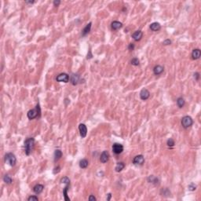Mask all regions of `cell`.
Masks as SVG:
<instances>
[{
    "instance_id": "6da1fadb",
    "label": "cell",
    "mask_w": 201,
    "mask_h": 201,
    "mask_svg": "<svg viewBox=\"0 0 201 201\" xmlns=\"http://www.w3.org/2000/svg\"><path fill=\"white\" fill-rule=\"evenodd\" d=\"M35 146V139L33 138H27L25 141V152L27 156H29Z\"/></svg>"
},
{
    "instance_id": "7a4b0ae2",
    "label": "cell",
    "mask_w": 201,
    "mask_h": 201,
    "mask_svg": "<svg viewBox=\"0 0 201 201\" xmlns=\"http://www.w3.org/2000/svg\"><path fill=\"white\" fill-rule=\"evenodd\" d=\"M28 118L29 119H34L37 117H40V115H41V109H40V106L39 105H36V107L34 109H32V110H29L28 113Z\"/></svg>"
},
{
    "instance_id": "3957f363",
    "label": "cell",
    "mask_w": 201,
    "mask_h": 201,
    "mask_svg": "<svg viewBox=\"0 0 201 201\" xmlns=\"http://www.w3.org/2000/svg\"><path fill=\"white\" fill-rule=\"evenodd\" d=\"M5 162H6V163L9 164L10 166H11V167L15 166V164H16V163H17V159H16V157H15L14 154L11 153V152L7 153L5 156Z\"/></svg>"
},
{
    "instance_id": "277c9868",
    "label": "cell",
    "mask_w": 201,
    "mask_h": 201,
    "mask_svg": "<svg viewBox=\"0 0 201 201\" xmlns=\"http://www.w3.org/2000/svg\"><path fill=\"white\" fill-rule=\"evenodd\" d=\"M192 123H193L192 119L190 116H188V115L184 116L182 119H181V125H182V126L185 129L190 127L192 125Z\"/></svg>"
},
{
    "instance_id": "5b68a950",
    "label": "cell",
    "mask_w": 201,
    "mask_h": 201,
    "mask_svg": "<svg viewBox=\"0 0 201 201\" xmlns=\"http://www.w3.org/2000/svg\"><path fill=\"white\" fill-rule=\"evenodd\" d=\"M56 80L59 83H68L69 81V75L66 73H61L57 76Z\"/></svg>"
},
{
    "instance_id": "8992f818",
    "label": "cell",
    "mask_w": 201,
    "mask_h": 201,
    "mask_svg": "<svg viewBox=\"0 0 201 201\" xmlns=\"http://www.w3.org/2000/svg\"><path fill=\"white\" fill-rule=\"evenodd\" d=\"M113 151L115 154H120L123 151V146L121 144H119V143H115L113 145Z\"/></svg>"
},
{
    "instance_id": "52a82bcc",
    "label": "cell",
    "mask_w": 201,
    "mask_h": 201,
    "mask_svg": "<svg viewBox=\"0 0 201 201\" xmlns=\"http://www.w3.org/2000/svg\"><path fill=\"white\" fill-rule=\"evenodd\" d=\"M145 163V158L142 155L136 156L133 160V163L135 165H142Z\"/></svg>"
},
{
    "instance_id": "ba28073f",
    "label": "cell",
    "mask_w": 201,
    "mask_h": 201,
    "mask_svg": "<svg viewBox=\"0 0 201 201\" xmlns=\"http://www.w3.org/2000/svg\"><path fill=\"white\" fill-rule=\"evenodd\" d=\"M79 132H80V136L82 138H85L87 136V126L83 124V123H80L79 126Z\"/></svg>"
},
{
    "instance_id": "9c48e42d",
    "label": "cell",
    "mask_w": 201,
    "mask_h": 201,
    "mask_svg": "<svg viewBox=\"0 0 201 201\" xmlns=\"http://www.w3.org/2000/svg\"><path fill=\"white\" fill-rule=\"evenodd\" d=\"M109 153L107 152V151H104V152L101 153L100 157V161L102 163H105L109 161Z\"/></svg>"
},
{
    "instance_id": "30bf717a",
    "label": "cell",
    "mask_w": 201,
    "mask_h": 201,
    "mask_svg": "<svg viewBox=\"0 0 201 201\" xmlns=\"http://www.w3.org/2000/svg\"><path fill=\"white\" fill-rule=\"evenodd\" d=\"M149 97H150V93L147 89H143V90H141V91L140 92V98L141 100H145L148 99Z\"/></svg>"
},
{
    "instance_id": "8fae6325",
    "label": "cell",
    "mask_w": 201,
    "mask_h": 201,
    "mask_svg": "<svg viewBox=\"0 0 201 201\" xmlns=\"http://www.w3.org/2000/svg\"><path fill=\"white\" fill-rule=\"evenodd\" d=\"M142 36H143V32L141 31H136V32H134L132 35V38L135 41H140L141 39Z\"/></svg>"
},
{
    "instance_id": "7c38bea8",
    "label": "cell",
    "mask_w": 201,
    "mask_h": 201,
    "mask_svg": "<svg viewBox=\"0 0 201 201\" xmlns=\"http://www.w3.org/2000/svg\"><path fill=\"white\" fill-rule=\"evenodd\" d=\"M163 70L164 68L163 66H161V65H156V66H155L153 68V72L156 75H159L163 73Z\"/></svg>"
},
{
    "instance_id": "4fadbf2b",
    "label": "cell",
    "mask_w": 201,
    "mask_h": 201,
    "mask_svg": "<svg viewBox=\"0 0 201 201\" xmlns=\"http://www.w3.org/2000/svg\"><path fill=\"white\" fill-rule=\"evenodd\" d=\"M79 75L78 74H72L71 75V83L72 85H77L79 83Z\"/></svg>"
},
{
    "instance_id": "5bb4252c",
    "label": "cell",
    "mask_w": 201,
    "mask_h": 201,
    "mask_svg": "<svg viewBox=\"0 0 201 201\" xmlns=\"http://www.w3.org/2000/svg\"><path fill=\"white\" fill-rule=\"evenodd\" d=\"M43 188H44V186L42 185H40V184H38L36 185H35L34 188H33V192L36 193V194H40V193L43 191Z\"/></svg>"
},
{
    "instance_id": "9a60e30c",
    "label": "cell",
    "mask_w": 201,
    "mask_h": 201,
    "mask_svg": "<svg viewBox=\"0 0 201 201\" xmlns=\"http://www.w3.org/2000/svg\"><path fill=\"white\" fill-rule=\"evenodd\" d=\"M201 56V51H200V49H195V50H193V51L192 53V59H194V60H197V59H199L200 57Z\"/></svg>"
},
{
    "instance_id": "2e32d148",
    "label": "cell",
    "mask_w": 201,
    "mask_h": 201,
    "mask_svg": "<svg viewBox=\"0 0 201 201\" xmlns=\"http://www.w3.org/2000/svg\"><path fill=\"white\" fill-rule=\"evenodd\" d=\"M160 28H161V25L160 23L158 22H154L150 25V29L153 31V32H157V31L160 30Z\"/></svg>"
},
{
    "instance_id": "e0dca14e",
    "label": "cell",
    "mask_w": 201,
    "mask_h": 201,
    "mask_svg": "<svg viewBox=\"0 0 201 201\" xmlns=\"http://www.w3.org/2000/svg\"><path fill=\"white\" fill-rule=\"evenodd\" d=\"M111 25H112V28L113 30H119L123 27V24L119 21H113Z\"/></svg>"
},
{
    "instance_id": "ac0fdd59",
    "label": "cell",
    "mask_w": 201,
    "mask_h": 201,
    "mask_svg": "<svg viewBox=\"0 0 201 201\" xmlns=\"http://www.w3.org/2000/svg\"><path fill=\"white\" fill-rule=\"evenodd\" d=\"M91 25H92V23L90 22L88 25H87V26L85 27V28H83V32H82V35L83 36H85L86 35H87L89 32H90V29H91Z\"/></svg>"
},
{
    "instance_id": "d6986e66",
    "label": "cell",
    "mask_w": 201,
    "mask_h": 201,
    "mask_svg": "<svg viewBox=\"0 0 201 201\" xmlns=\"http://www.w3.org/2000/svg\"><path fill=\"white\" fill-rule=\"evenodd\" d=\"M148 181L149 183H152V184H154V185H157L159 183V179L157 178L156 177L153 176V175H150L149 177H148Z\"/></svg>"
},
{
    "instance_id": "ffe728a7",
    "label": "cell",
    "mask_w": 201,
    "mask_h": 201,
    "mask_svg": "<svg viewBox=\"0 0 201 201\" xmlns=\"http://www.w3.org/2000/svg\"><path fill=\"white\" fill-rule=\"evenodd\" d=\"M125 167V163H123V162H119V163H118L116 164V166H115V171L116 172H120L122 170H123Z\"/></svg>"
},
{
    "instance_id": "44dd1931",
    "label": "cell",
    "mask_w": 201,
    "mask_h": 201,
    "mask_svg": "<svg viewBox=\"0 0 201 201\" xmlns=\"http://www.w3.org/2000/svg\"><path fill=\"white\" fill-rule=\"evenodd\" d=\"M69 186H70V184H66V186H65V188H64V190H63V195L64 196V200H67V201L70 200L69 197L68 196V191L69 189Z\"/></svg>"
},
{
    "instance_id": "7402d4cb",
    "label": "cell",
    "mask_w": 201,
    "mask_h": 201,
    "mask_svg": "<svg viewBox=\"0 0 201 201\" xmlns=\"http://www.w3.org/2000/svg\"><path fill=\"white\" fill-rule=\"evenodd\" d=\"M62 157V152L59 149H57L54 152V161H57L59 160Z\"/></svg>"
},
{
    "instance_id": "603a6c76",
    "label": "cell",
    "mask_w": 201,
    "mask_h": 201,
    "mask_svg": "<svg viewBox=\"0 0 201 201\" xmlns=\"http://www.w3.org/2000/svg\"><path fill=\"white\" fill-rule=\"evenodd\" d=\"M88 160H86V159H83L82 160H80L79 162V167L82 168V169H85V168H87L88 167Z\"/></svg>"
},
{
    "instance_id": "cb8c5ba5",
    "label": "cell",
    "mask_w": 201,
    "mask_h": 201,
    "mask_svg": "<svg viewBox=\"0 0 201 201\" xmlns=\"http://www.w3.org/2000/svg\"><path fill=\"white\" fill-rule=\"evenodd\" d=\"M177 105L179 108H182L185 105V100L182 98H178L177 99Z\"/></svg>"
},
{
    "instance_id": "d4e9b609",
    "label": "cell",
    "mask_w": 201,
    "mask_h": 201,
    "mask_svg": "<svg viewBox=\"0 0 201 201\" xmlns=\"http://www.w3.org/2000/svg\"><path fill=\"white\" fill-rule=\"evenodd\" d=\"M3 181H4V182H5V183L10 185V184L12 183L13 179H12V177H11L10 175H5L4 177H3Z\"/></svg>"
},
{
    "instance_id": "484cf974",
    "label": "cell",
    "mask_w": 201,
    "mask_h": 201,
    "mask_svg": "<svg viewBox=\"0 0 201 201\" xmlns=\"http://www.w3.org/2000/svg\"><path fill=\"white\" fill-rule=\"evenodd\" d=\"M167 145L168 147H170V148H172V147L175 146V141H174L172 138H170V139H168V140H167Z\"/></svg>"
},
{
    "instance_id": "4316f807",
    "label": "cell",
    "mask_w": 201,
    "mask_h": 201,
    "mask_svg": "<svg viewBox=\"0 0 201 201\" xmlns=\"http://www.w3.org/2000/svg\"><path fill=\"white\" fill-rule=\"evenodd\" d=\"M61 183H63V184H70V180H69V178L68 177H62V178L61 179Z\"/></svg>"
},
{
    "instance_id": "83f0119b",
    "label": "cell",
    "mask_w": 201,
    "mask_h": 201,
    "mask_svg": "<svg viewBox=\"0 0 201 201\" xmlns=\"http://www.w3.org/2000/svg\"><path fill=\"white\" fill-rule=\"evenodd\" d=\"M131 64H132V65H134V66H138L140 64V61H139L138 58L135 57V58H133L131 60Z\"/></svg>"
},
{
    "instance_id": "f1b7e54d",
    "label": "cell",
    "mask_w": 201,
    "mask_h": 201,
    "mask_svg": "<svg viewBox=\"0 0 201 201\" xmlns=\"http://www.w3.org/2000/svg\"><path fill=\"white\" fill-rule=\"evenodd\" d=\"M162 192H163V195L162 196H167L169 195H171V192L168 190V188H163V190H162Z\"/></svg>"
},
{
    "instance_id": "f546056e",
    "label": "cell",
    "mask_w": 201,
    "mask_h": 201,
    "mask_svg": "<svg viewBox=\"0 0 201 201\" xmlns=\"http://www.w3.org/2000/svg\"><path fill=\"white\" fill-rule=\"evenodd\" d=\"M28 201H38V198L36 196H31L28 198Z\"/></svg>"
},
{
    "instance_id": "4dcf8cb0",
    "label": "cell",
    "mask_w": 201,
    "mask_h": 201,
    "mask_svg": "<svg viewBox=\"0 0 201 201\" xmlns=\"http://www.w3.org/2000/svg\"><path fill=\"white\" fill-rule=\"evenodd\" d=\"M196 186L193 183H191L190 185H188V189H189V190L194 191V190H196Z\"/></svg>"
},
{
    "instance_id": "1f68e13d",
    "label": "cell",
    "mask_w": 201,
    "mask_h": 201,
    "mask_svg": "<svg viewBox=\"0 0 201 201\" xmlns=\"http://www.w3.org/2000/svg\"><path fill=\"white\" fill-rule=\"evenodd\" d=\"M60 171H61V167L58 166V167H55L54 169H53V174H58Z\"/></svg>"
},
{
    "instance_id": "d6a6232c",
    "label": "cell",
    "mask_w": 201,
    "mask_h": 201,
    "mask_svg": "<svg viewBox=\"0 0 201 201\" xmlns=\"http://www.w3.org/2000/svg\"><path fill=\"white\" fill-rule=\"evenodd\" d=\"M60 4H61L60 0H54V1H53V5H54V6H58Z\"/></svg>"
},
{
    "instance_id": "836d02e7",
    "label": "cell",
    "mask_w": 201,
    "mask_h": 201,
    "mask_svg": "<svg viewBox=\"0 0 201 201\" xmlns=\"http://www.w3.org/2000/svg\"><path fill=\"white\" fill-rule=\"evenodd\" d=\"M171 41L170 39H166L163 41V45H171Z\"/></svg>"
},
{
    "instance_id": "e575fe53",
    "label": "cell",
    "mask_w": 201,
    "mask_h": 201,
    "mask_svg": "<svg viewBox=\"0 0 201 201\" xmlns=\"http://www.w3.org/2000/svg\"><path fill=\"white\" fill-rule=\"evenodd\" d=\"M134 43H130L128 46V50H134Z\"/></svg>"
},
{
    "instance_id": "d590c367",
    "label": "cell",
    "mask_w": 201,
    "mask_h": 201,
    "mask_svg": "<svg viewBox=\"0 0 201 201\" xmlns=\"http://www.w3.org/2000/svg\"><path fill=\"white\" fill-rule=\"evenodd\" d=\"M194 78H195V79L196 80H199V79H200V73H198V72H196V73H194Z\"/></svg>"
},
{
    "instance_id": "8d00e7d4",
    "label": "cell",
    "mask_w": 201,
    "mask_h": 201,
    "mask_svg": "<svg viewBox=\"0 0 201 201\" xmlns=\"http://www.w3.org/2000/svg\"><path fill=\"white\" fill-rule=\"evenodd\" d=\"M96 197L94 196H93V195H90V196H89V200H96Z\"/></svg>"
},
{
    "instance_id": "74e56055",
    "label": "cell",
    "mask_w": 201,
    "mask_h": 201,
    "mask_svg": "<svg viewBox=\"0 0 201 201\" xmlns=\"http://www.w3.org/2000/svg\"><path fill=\"white\" fill-rule=\"evenodd\" d=\"M111 197H112V194L111 193H109V194H107V200H111Z\"/></svg>"
},
{
    "instance_id": "f35d334b",
    "label": "cell",
    "mask_w": 201,
    "mask_h": 201,
    "mask_svg": "<svg viewBox=\"0 0 201 201\" xmlns=\"http://www.w3.org/2000/svg\"><path fill=\"white\" fill-rule=\"evenodd\" d=\"M35 2V1H28V0H27V1H25V3H27V4H33V3Z\"/></svg>"
},
{
    "instance_id": "ab89813d",
    "label": "cell",
    "mask_w": 201,
    "mask_h": 201,
    "mask_svg": "<svg viewBox=\"0 0 201 201\" xmlns=\"http://www.w3.org/2000/svg\"><path fill=\"white\" fill-rule=\"evenodd\" d=\"M91 57H92V54H91L90 51H89V55L87 54V58H91Z\"/></svg>"
}]
</instances>
